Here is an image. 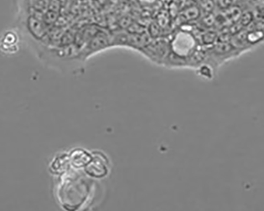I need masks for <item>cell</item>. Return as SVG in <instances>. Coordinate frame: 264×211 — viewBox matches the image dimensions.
Segmentation results:
<instances>
[{
	"instance_id": "9",
	"label": "cell",
	"mask_w": 264,
	"mask_h": 211,
	"mask_svg": "<svg viewBox=\"0 0 264 211\" xmlns=\"http://www.w3.org/2000/svg\"><path fill=\"white\" fill-rule=\"evenodd\" d=\"M200 9L201 11H204L207 14H210L215 7V4L213 0H201L200 1Z\"/></svg>"
},
{
	"instance_id": "6",
	"label": "cell",
	"mask_w": 264,
	"mask_h": 211,
	"mask_svg": "<svg viewBox=\"0 0 264 211\" xmlns=\"http://www.w3.org/2000/svg\"><path fill=\"white\" fill-rule=\"evenodd\" d=\"M109 45V39L105 35V33H97L89 42V52L90 53H96L102 49H106Z\"/></svg>"
},
{
	"instance_id": "1",
	"label": "cell",
	"mask_w": 264,
	"mask_h": 211,
	"mask_svg": "<svg viewBox=\"0 0 264 211\" xmlns=\"http://www.w3.org/2000/svg\"><path fill=\"white\" fill-rule=\"evenodd\" d=\"M82 172L70 169L58 177L56 198L63 209H83V206L93 205L98 190L96 180Z\"/></svg>"
},
{
	"instance_id": "10",
	"label": "cell",
	"mask_w": 264,
	"mask_h": 211,
	"mask_svg": "<svg viewBox=\"0 0 264 211\" xmlns=\"http://www.w3.org/2000/svg\"><path fill=\"white\" fill-rule=\"evenodd\" d=\"M233 4V0H217V5L221 9H227Z\"/></svg>"
},
{
	"instance_id": "8",
	"label": "cell",
	"mask_w": 264,
	"mask_h": 211,
	"mask_svg": "<svg viewBox=\"0 0 264 211\" xmlns=\"http://www.w3.org/2000/svg\"><path fill=\"white\" fill-rule=\"evenodd\" d=\"M201 13L200 7L193 5L189 6V7H186L185 9L183 10L181 15L187 21H194L200 18Z\"/></svg>"
},
{
	"instance_id": "5",
	"label": "cell",
	"mask_w": 264,
	"mask_h": 211,
	"mask_svg": "<svg viewBox=\"0 0 264 211\" xmlns=\"http://www.w3.org/2000/svg\"><path fill=\"white\" fill-rule=\"evenodd\" d=\"M49 169L52 174L55 176H63L71 169L69 161L68 152H61L56 154L49 164Z\"/></svg>"
},
{
	"instance_id": "2",
	"label": "cell",
	"mask_w": 264,
	"mask_h": 211,
	"mask_svg": "<svg viewBox=\"0 0 264 211\" xmlns=\"http://www.w3.org/2000/svg\"><path fill=\"white\" fill-rule=\"evenodd\" d=\"M91 160L83 172L89 178L95 180L107 178L112 171V162L109 156L102 150H92Z\"/></svg>"
},
{
	"instance_id": "7",
	"label": "cell",
	"mask_w": 264,
	"mask_h": 211,
	"mask_svg": "<svg viewBox=\"0 0 264 211\" xmlns=\"http://www.w3.org/2000/svg\"><path fill=\"white\" fill-rule=\"evenodd\" d=\"M18 36L14 32H7L0 40V49L5 53H12V49L16 47Z\"/></svg>"
},
{
	"instance_id": "3",
	"label": "cell",
	"mask_w": 264,
	"mask_h": 211,
	"mask_svg": "<svg viewBox=\"0 0 264 211\" xmlns=\"http://www.w3.org/2000/svg\"><path fill=\"white\" fill-rule=\"evenodd\" d=\"M141 51L151 60L157 61L158 63L164 60V63L170 53V44L165 42L157 41L153 44L151 43L147 44Z\"/></svg>"
},
{
	"instance_id": "4",
	"label": "cell",
	"mask_w": 264,
	"mask_h": 211,
	"mask_svg": "<svg viewBox=\"0 0 264 211\" xmlns=\"http://www.w3.org/2000/svg\"><path fill=\"white\" fill-rule=\"evenodd\" d=\"M69 161L72 170L83 171L92 157V152L86 149L74 148L68 152Z\"/></svg>"
}]
</instances>
